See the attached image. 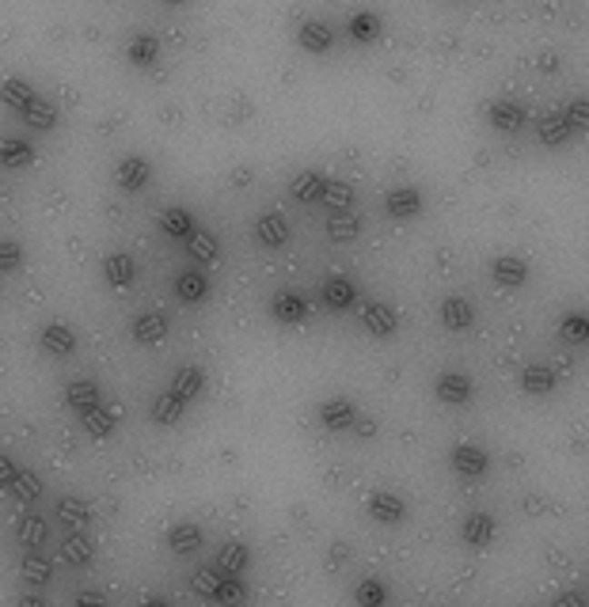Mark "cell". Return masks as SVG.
<instances>
[{
    "label": "cell",
    "mask_w": 589,
    "mask_h": 607,
    "mask_svg": "<svg viewBox=\"0 0 589 607\" xmlns=\"http://www.w3.org/2000/svg\"><path fill=\"white\" fill-rule=\"evenodd\" d=\"M15 532H19V543L31 547V551H42V547H46V539H50V524L42 516H19Z\"/></svg>",
    "instance_id": "cell-37"
},
{
    "label": "cell",
    "mask_w": 589,
    "mask_h": 607,
    "mask_svg": "<svg viewBox=\"0 0 589 607\" xmlns=\"http://www.w3.org/2000/svg\"><path fill=\"white\" fill-rule=\"evenodd\" d=\"M297 46L304 50V54H327L331 46H334V35H331V27L324 24V19H304V24L297 27Z\"/></svg>",
    "instance_id": "cell-19"
},
{
    "label": "cell",
    "mask_w": 589,
    "mask_h": 607,
    "mask_svg": "<svg viewBox=\"0 0 589 607\" xmlns=\"http://www.w3.org/2000/svg\"><path fill=\"white\" fill-rule=\"evenodd\" d=\"M571 134H574V129L566 125L563 111L544 114V118H540V144H548V148H563L566 141H571Z\"/></svg>",
    "instance_id": "cell-36"
},
{
    "label": "cell",
    "mask_w": 589,
    "mask_h": 607,
    "mask_svg": "<svg viewBox=\"0 0 589 607\" xmlns=\"http://www.w3.org/2000/svg\"><path fill=\"white\" fill-rule=\"evenodd\" d=\"M202 387H205V373L198 364H183L179 373H175V380L167 383V392L164 395H172L175 403H183V406H191L198 395H202Z\"/></svg>",
    "instance_id": "cell-8"
},
{
    "label": "cell",
    "mask_w": 589,
    "mask_h": 607,
    "mask_svg": "<svg viewBox=\"0 0 589 607\" xmlns=\"http://www.w3.org/2000/svg\"><path fill=\"white\" fill-rule=\"evenodd\" d=\"M24 266V247L15 240H0V274H12Z\"/></svg>",
    "instance_id": "cell-47"
},
{
    "label": "cell",
    "mask_w": 589,
    "mask_h": 607,
    "mask_svg": "<svg viewBox=\"0 0 589 607\" xmlns=\"http://www.w3.org/2000/svg\"><path fill=\"white\" fill-rule=\"evenodd\" d=\"M164 5H186V0H164Z\"/></svg>",
    "instance_id": "cell-55"
},
{
    "label": "cell",
    "mask_w": 589,
    "mask_h": 607,
    "mask_svg": "<svg viewBox=\"0 0 589 607\" xmlns=\"http://www.w3.org/2000/svg\"><path fill=\"white\" fill-rule=\"evenodd\" d=\"M15 463H12V455H0V490H8L12 486V479H15Z\"/></svg>",
    "instance_id": "cell-49"
},
{
    "label": "cell",
    "mask_w": 589,
    "mask_h": 607,
    "mask_svg": "<svg viewBox=\"0 0 589 607\" xmlns=\"http://www.w3.org/2000/svg\"><path fill=\"white\" fill-rule=\"evenodd\" d=\"M103 281H107L111 289H130L134 281H137V263H134V254L115 251V254L103 258Z\"/></svg>",
    "instance_id": "cell-13"
},
{
    "label": "cell",
    "mask_w": 589,
    "mask_h": 607,
    "mask_svg": "<svg viewBox=\"0 0 589 607\" xmlns=\"http://www.w3.org/2000/svg\"><path fill=\"white\" fill-rule=\"evenodd\" d=\"M141 607H172L164 596H149V600H141Z\"/></svg>",
    "instance_id": "cell-54"
},
{
    "label": "cell",
    "mask_w": 589,
    "mask_h": 607,
    "mask_svg": "<svg viewBox=\"0 0 589 607\" xmlns=\"http://www.w3.org/2000/svg\"><path fill=\"white\" fill-rule=\"evenodd\" d=\"M357 406L350 403V399H343V395H334V399H327V403H320V425L324 429H331V433H343V429H354L357 425Z\"/></svg>",
    "instance_id": "cell-10"
},
{
    "label": "cell",
    "mask_w": 589,
    "mask_h": 607,
    "mask_svg": "<svg viewBox=\"0 0 589 607\" xmlns=\"http://www.w3.org/2000/svg\"><path fill=\"white\" fill-rule=\"evenodd\" d=\"M76 607H111V600L103 596V592H95V589H84L76 596Z\"/></svg>",
    "instance_id": "cell-48"
},
{
    "label": "cell",
    "mask_w": 589,
    "mask_h": 607,
    "mask_svg": "<svg viewBox=\"0 0 589 607\" xmlns=\"http://www.w3.org/2000/svg\"><path fill=\"white\" fill-rule=\"evenodd\" d=\"M369 516L376 524H399V520L407 516V502L395 490H376L369 497Z\"/></svg>",
    "instance_id": "cell-14"
},
{
    "label": "cell",
    "mask_w": 589,
    "mask_h": 607,
    "mask_svg": "<svg viewBox=\"0 0 589 607\" xmlns=\"http://www.w3.org/2000/svg\"><path fill=\"white\" fill-rule=\"evenodd\" d=\"M92 554H95V547H92V539L84 535V532H69L65 543H61V562H65V566H73V570L88 566Z\"/></svg>",
    "instance_id": "cell-33"
},
{
    "label": "cell",
    "mask_w": 589,
    "mask_h": 607,
    "mask_svg": "<svg viewBox=\"0 0 589 607\" xmlns=\"http://www.w3.org/2000/svg\"><path fill=\"white\" fill-rule=\"evenodd\" d=\"M38 345H42V353H50V357H69V353H76V334L65 323H50V327H42Z\"/></svg>",
    "instance_id": "cell-21"
},
{
    "label": "cell",
    "mask_w": 589,
    "mask_h": 607,
    "mask_svg": "<svg viewBox=\"0 0 589 607\" xmlns=\"http://www.w3.org/2000/svg\"><path fill=\"white\" fill-rule=\"evenodd\" d=\"M559 338L563 342H589V315L585 312H566L559 319Z\"/></svg>",
    "instance_id": "cell-43"
},
{
    "label": "cell",
    "mask_w": 589,
    "mask_h": 607,
    "mask_svg": "<svg viewBox=\"0 0 589 607\" xmlns=\"http://www.w3.org/2000/svg\"><path fill=\"white\" fill-rule=\"evenodd\" d=\"M183 247H186V254H191L198 266H214L217 258H221L217 235H214V232H205V228H195V235H191V240H186Z\"/></svg>",
    "instance_id": "cell-28"
},
{
    "label": "cell",
    "mask_w": 589,
    "mask_h": 607,
    "mask_svg": "<svg viewBox=\"0 0 589 607\" xmlns=\"http://www.w3.org/2000/svg\"><path fill=\"white\" fill-rule=\"evenodd\" d=\"M125 61H130L134 69H156L160 65V38L153 31H137L130 38V46H125Z\"/></svg>",
    "instance_id": "cell-12"
},
{
    "label": "cell",
    "mask_w": 589,
    "mask_h": 607,
    "mask_svg": "<svg viewBox=\"0 0 589 607\" xmlns=\"http://www.w3.org/2000/svg\"><path fill=\"white\" fill-rule=\"evenodd\" d=\"M449 463H453V471L460 474V479H483L487 474V467H491V455L483 452L479 444H456L453 452H449Z\"/></svg>",
    "instance_id": "cell-4"
},
{
    "label": "cell",
    "mask_w": 589,
    "mask_h": 607,
    "mask_svg": "<svg viewBox=\"0 0 589 607\" xmlns=\"http://www.w3.org/2000/svg\"><path fill=\"white\" fill-rule=\"evenodd\" d=\"M175 296L183 304H202L209 296V274L205 270H183V274H175Z\"/></svg>",
    "instance_id": "cell-27"
},
{
    "label": "cell",
    "mask_w": 589,
    "mask_h": 607,
    "mask_svg": "<svg viewBox=\"0 0 589 607\" xmlns=\"http://www.w3.org/2000/svg\"><path fill=\"white\" fill-rule=\"evenodd\" d=\"M38 95H35V88L27 80H19V76H8L5 84H0V103L8 106V111H15V114H24L27 106L35 103Z\"/></svg>",
    "instance_id": "cell-31"
},
{
    "label": "cell",
    "mask_w": 589,
    "mask_h": 607,
    "mask_svg": "<svg viewBox=\"0 0 589 607\" xmlns=\"http://www.w3.org/2000/svg\"><path fill=\"white\" fill-rule=\"evenodd\" d=\"M423 194H418L414 186H395V190H388V198H384V209H388V216L392 221H411V216H418L423 213Z\"/></svg>",
    "instance_id": "cell-18"
},
{
    "label": "cell",
    "mask_w": 589,
    "mask_h": 607,
    "mask_svg": "<svg viewBox=\"0 0 589 607\" xmlns=\"http://www.w3.org/2000/svg\"><path fill=\"white\" fill-rule=\"evenodd\" d=\"M491 281L498 289H521L529 281V263L521 254H498L491 258Z\"/></svg>",
    "instance_id": "cell-7"
},
{
    "label": "cell",
    "mask_w": 589,
    "mask_h": 607,
    "mask_svg": "<svg viewBox=\"0 0 589 607\" xmlns=\"http://www.w3.org/2000/svg\"><path fill=\"white\" fill-rule=\"evenodd\" d=\"M327 235L334 244H354L362 235V216L350 213H327Z\"/></svg>",
    "instance_id": "cell-34"
},
{
    "label": "cell",
    "mask_w": 589,
    "mask_h": 607,
    "mask_svg": "<svg viewBox=\"0 0 589 607\" xmlns=\"http://www.w3.org/2000/svg\"><path fill=\"white\" fill-rule=\"evenodd\" d=\"M202 543H205V535H202L198 524H191V520H183V524H175L172 532H167V547H172L175 554H195Z\"/></svg>",
    "instance_id": "cell-35"
},
{
    "label": "cell",
    "mask_w": 589,
    "mask_h": 607,
    "mask_svg": "<svg viewBox=\"0 0 589 607\" xmlns=\"http://www.w3.org/2000/svg\"><path fill=\"white\" fill-rule=\"evenodd\" d=\"M555 387H559V373H555V364H524L521 368V392L524 395H533V399H548L555 395Z\"/></svg>",
    "instance_id": "cell-2"
},
{
    "label": "cell",
    "mask_w": 589,
    "mask_h": 607,
    "mask_svg": "<svg viewBox=\"0 0 589 607\" xmlns=\"http://www.w3.org/2000/svg\"><path fill=\"white\" fill-rule=\"evenodd\" d=\"M149 179H153V164L145 160V156H122L118 167H115V183L122 190H130V194L145 190V186H149Z\"/></svg>",
    "instance_id": "cell-9"
},
{
    "label": "cell",
    "mask_w": 589,
    "mask_h": 607,
    "mask_svg": "<svg viewBox=\"0 0 589 607\" xmlns=\"http://www.w3.org/2000/svg\"><path fill=\"white\" fill-rule=\"evenodd\" d=\"M15 607H50V603H46V600H42V596L35 592V596H24V600H19Z\"/></svg>",
    "instance_id": "cell-53"
},
{
    "label": "cell",
    "mask_w": 589,
    "mask_h": 607,
    "mask_svg": "<svg viewBox=\"0 0 589 607\" xmlns=\"http://www.w3.org/2000/svg\"><path fill=\"white\" fill-rule=\"evenodd\" d=\"M487 122H491L494 129H502V134H517V129L529 122V111H524L517 99H494V103L487 106Z\"/></svg>",
    "instance_id": "cell-11"
},
{
    "label": "cell",
    "mask_w": 589,
    "mask_h": 607,
    "mask_svg": "<svg viewBox=\"0 0 589 607\" xmlns=\"http://www.w3.org/2000/svg\"><path fill=\"white\" fill-rule=\"evenodd\" d=\"M354 603L357 607H388V584L381 577H362L354 589Z\"/></svg>",
    "instance_id": "cell-38"
},
{
    "label": "cell",
    "mask_w": 589,
    "mask_h": 607,
    "mask_svg": "<svg viewBox=\"0 0 589 607\" xmlns=\"http://www.w3.org/2000/svg\"><path fill=\"white\" fill-rule=\"evenodd\" d=\"M324 205H327V213H350L354 209V186L343 183V179H327Z\"/></svg>",
    "instance_id": "cell-40"
},
{
    "label": "cell",
    "mask_w": 589,
    "mask_h": 607,
    "mask_svg": "<svg viewBox=\"0 0 589 607\" xmlns=\"http://www.w3.org/2000/svg\"><path fill=\"white\" fill-rule=\"evenodd\" d=\"M308 312H312V304L297 289H282V293H275V300H270V315H275L278 323H285V327H297V323H304Z\"/></svg>",
    "instance_id": "cell-6"
},
{
    "label": "cell",
    "mask_w": 589,
    "mask_h": 607,
    "mask_svg": "<svg viewBox=\"0 0 589 607\" xmlns=\"http://www.w3.org/2000/svg\"><path fill=\"white\" fill-rule=\"evenodd\" d=\"M54 516L65 524V532H84L92 524V509L80 502V497H61L57 502V509H54Z\"/></svg>",
    "instance_id": "cell-32"
},
{
    "label": "cell",
    "mask_w": 589,
    "mask_h": 607,
    "mask_svg": "<svg viewBox=\"0 0 589 607\" xmlns=\"http://www.w3.org/2000/svg\"><path fill=\"white\" fill-rule=\"evenodd\" d=\"M195 213L191 209H183V205H172V209H164L160 213V232L167 235V240H175V244H186L195 235Z\"/></svg>",
    "instance_id": "cell-20"
},
{
    "label": "cell",
    "mask_w": 589,
    "mask_h": 607,
    "mask_svg": "<svg viewBox=\"0 0 589 607\" xmlns=\"http://www.w3.org/2000/svg\"><path fill=\"white\" fill-rule=\"evenodd\" d=\"M362 327L373 334V338H392L399 331V312L392 304H381V300H369L362 304Z\"/></svg>",
    "instance_id": "cell-5"
},
{
    "label": "cell",
    "mask_w": 589,
    "mask_h": 607,
    "mask_svg": "<svg viewBox=\"0 0 589 607\" xmlns=\"http://www.w3.org/2000/svg\"><path fill=\"white\" fill-rule=\"evenodd\" d=\"M31 164H35V148L24 137H0V167L24 171Z\"/></svg>",
    "instance_id": "cell-29"
},
{
    "label": "cell",
    "mask_w": 589,
    "mask_h": 607,
    "mask_svg": "<svg viewBox=\"0 0 589 607\" xmlns=\"http://www.w3.org/2000/svg\"><path fill=\"white\" fill-rule=\"evenodd\" d=\"M555 607H589V600H585L582 592H563V596L555 600Z\"/></svg>",
    "instance_id": "cell-50"
},
{
    "label": "cell",
    "mask_w": 589,
    "mask_h": 607,
    "mask_svg": "<svg viewBox=\"0 0 589 607\" xmlns=\"http://www.w3.org/2000/svg\"><path fill=\"white\" fill-rule=\"evenodd\" d=\"M320 300H324V308H331V312H346V308L357 304V285L350 277H327L324 289H320Z\"/></svg>",
    "instance_id": "cell-22"
},
{
    "label": "cell",
    "mask_w": 589,
    "mask_h": 607,
    "mask_svg": "<svg viewBox=\"0 0 589 607\" xmlns=\"http://www.w3.org/2000/svg\"><path fill=\"white\" fill-rule=\"evenodd\" d=\"M19 118H24L27 125H35V129H54V125H57V111H54V103H46L42 95H38V99H35V103H31Z\"/></svg>",
    "instance_id": "cell-45"
},
{
    "label": "cell",
    "mask_w": 589,
    "mask_h": 607,
    "mask_svg": "<svg viewBox=\"0 0 589 607\" xmlns=\"http://www.w3.org/2000/svg\"><path fill=\"white\" fill-rule=\"evenodd\" d=\"M99 403H103V392H99L95 380H73V383H65V406L73 410L76 418L84 414V410L99 406Z\"/></svg>",
    "instance_id": "cell-26"
},
{
    "label": "cell",
    "mask_w": 589,
    "mask_h": 607,
    "mask_svg": "<svg viewBox=\"0 0 589 607\" xmlns=\"http://www.w3.org/2000/svg\"><path fill=\"white\" fill-rule=\"evenodd\" d=\"M255 244L259 247H270V251H282L289 244V221L282 213H263L255 221Z\"/></svg>",
    "instance_id": "cell-15"
},
{
    "label": "cell",
    "mask_w": 589,
    "mask_h": 607,
    "mask_svg": "<svg viewBox=\"0 0 589 607\" xmlns=\"http://www.w3.org/2000/svg\"><path fill=\"white\" fill-rule=\"evenodd\" d=\"M563 118H566V125H571L574 134H589V95L571 99V106L563 111Z\"/></svg>",
    "instance_id": "cell-46"
},
{
    "label": "cell",
    "mask_w": 589,
    "mask_h": 607,
    "mask_svg": "<svg viewBox=\"0 0 589 607\" xmlns=\"http://www.w3.org/2000/svg\"><path fill=\"white\" fill-rule=\"evenodd\" d=\"M536 69H544V73H559V57H555V54H540V57H536Z\"/></svg>",
    "instance_id": "cell-51"
},
{
    "label": "cell",
    "mask_w": 589,
    "mask_h": 607,
    "mask_svg": "<svg viewBox=\"0 0 589 607\" xmlns=\"http://www.w3.org/2000/svg\"><path fill=\"white\" fill-rule=\"evenodd\" d=\"M221 577H225V573H221L217 566H202V570H195V577H191V592H195L198 600H209V603H214Z\"/></svg>",
    "instance_id": "cell-42"
},
{
    "label": "cell",
    "mask_w": 589,
    "mask_h": 607,
    "mask_svg": "<svg viewBox=\"0 0 589 607\" xmlns=\"http://www.w3.org/2000/svg\"><path fill=\"white\" fill-rule=\"evenodd\" d=\"M434 395L445 403V406H464L472 395H475V383L468 373H460V368H449V373H441L437 383H434Z\"/></svg>",
    "instance_id": "cell-1"
},
{
    "label": "cell",
    "mask_w": 589,
    "mask_h": 607,
    "mask_svg": "<svg viewBox=\"0 0 589 607\" xmlns=\"http://www.w3.org/2000/svg\"><path fill=\"white\" fill-rule=\"evenodd\" d=\"M167 331H172V323H167L164 312H141L134 319V327H130V334H134L137 345H160L167 338Z\"/></svg>",
    "instance_id": "cell-16"
},
{
    "label": "cell",
    "mask_w": 589,
    "mask_h": 607,
    "mask_svg": "<svg viewBox=\"0 0 589 607\" xmlns=\"http://www.w3.org/2000/svg\"><path fill=\"white\" fill-rule=\"evenodd\" d=\"M214 603H217V607H244V603H247V584H244V577H221Z\"/></svg>",
    "instance_id": "cell-41"
},
{
    "label": "cell",
    "mask_w": 589,
    "mask_h": 607,
    "mask_svg": "<svg viewBox=\"0 0 589 607\" xmlns=\"http://www.w3.org/2000/svg\"><path fill=\"white\" fill-rule=\"evenodd\" d=\"M8 493L15 497V502H35V497L42 493V479L35 471H15V479H12V486H8Z\"/></svg>",
    "instance_id": "cell-44"
},
{
    "label": "cell",
    "mask_w": 589,
    "mask_h": 607,
    "mask_svg": "<svg viewBox=\"0 0 589 607\" xmlns=\"http://www.w3.org/2000/svg\"><path fill=\"white\" fill-rule=\"evenodd\" d=\"M214 566H217L225 577H244L247 566H251V547L240 543V539H233V543H225V547L217 551V562H214Z\"/></svg>",
    "instance_id": "cell-25"
},
{
    "label": "cell",
    "mask_w": 589,
    "mask_h": 607,
    "mask_svg": "<svg viewBox=\"0 0 589 607\" xmlns=\"http://www.w3.org/2000/svg\"><path fill=\"white\" fill-rule=\"evenodd\" d=\"M19 573H24V581L31 584H46L54 577V562L42 554V551H27L24 554V566H19Z\"/></svg>",
    "instance_id": "cell-39"
},
{
    "label": "cell",
    "mask_w": 589,
    "mask_h": 607,
    "mask_svg": "<svg viewBox=\"0 0 589 607\" xmlns=\"http://www.w3.org/2000/svg\"><path fill=\"white\" fill-rule=\"evenodd\" d=\"M324 190H327V175H324V171H315V167L297 171V179L289 183V194H293V198H297L301 205L324 202Z\"/></svg>",
    "instance_id": "cell-17"
},
{
    "label": "cell",
    "mask_w": 589,
    "mask_h": 607,
    "mask_svg": "<svg viewBox=\"0 0 589 607\" xmlns=\"http://www.w3.org/2000/svg\"><path fill=\"white\" fill-rule=\"evenodd\" d=\"M346 31H350V38H354V42H362V46H369V42H376V38L384 35V19L376 15V12H369V8H362L357 15H350Z\"/></svg>",
    "instance_id": "cell-30"
},
{
    "label": "cell",
    "mask_w": 589,
    "mask_h": 607,
    "mask_svg": "<svg viewBox=\"0 0 589 607\" xmlns=\"http://www.w3.org/2000/svg\"><path fill=\"white\" fill-rule=\"evenodd\" d=\"M441 323L453 331V334H464L475 327V312H472V304L464 296H445L441 300Z\"/></svg>",
    "instance_id": "cell-23"
},
{
    "label": "cell",
    "mask_w": 589,
    "mask_h": 607,
    "mask_svg": "<svg viewBox=\"0 0 589 607\" xmlns=\"http://www.w3.org/2000/svg\"><path fill=\"white\" fill-rule=\"evenodd\" d=\"M80 425H84V433L88 437H95V441H107V437H115V429H118V414L111 406H92V410H84L80 414Z\"/></svg>",
    "instance_id": "cell-24"
},
{
    "label": "cell",
    "mask_w": 589,
    "mask_h": 607,
    "mask_svg": "<svg viewBox=\"0 0 589 607\" xmlns=\"http://www.w3.org/2000/svg\"><path fill=\"white\" fill-rule=\"evenodd\" d=\"M354 429L362 433L365 441H373V437H376V422H373V418H357V425H354Z\"/></svg>",
    "instance_id": "cell-52"
},
{
    "label": "cell",
    "mask_w": 589,
    "mask_h": 607,
    "mask_svg": "<svg viewBox=\"0 0 589 607\" xmlns=\"http://www.w3.org/2000/svg\"><path fill=\"white\" fill-rule=\"evenodd\" d=\"M498 535V520L491 512H468L464 524H460V539H464V547L472 551H487Z\"/></svg>",
    "instance_id": "cell-3"
}]
</instances>
